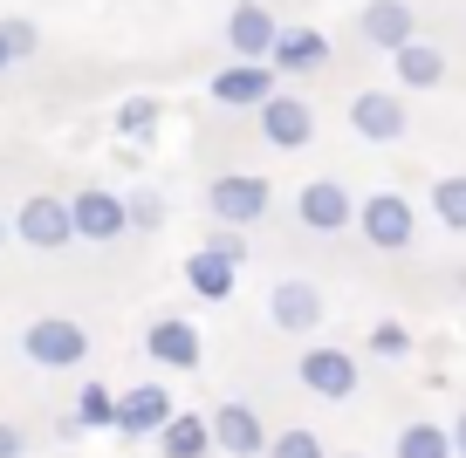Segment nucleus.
<instances>
[{"mask_svg": "<svg viewBox=\"0 0 466 458\" xmlns=\"http://www.w3.org/2000/svg\"><path fill=\"white\" fill-rule=\"evenodd\" d=\"M268 205H275V185H268L261 172H219L213 185H206V213L219 219V226H261Z\"/></svg>", "mask_w": 466, "mask_h": 458, "instance_id": "1", "label": "nucleus"}, {"mask_svg": "<svg viewBox=\"0 0 466 458\" xmlns=\"http://www.w3.org/2000/svg\"><path fill=\"white\" fill-rule=\"evenodd\" d=\"M21 356L42 363V370H83L89 363V329L69 315H42L21 329Z\"/></svg>", "mask_w": 466, "mask_h": 458, "instance_id": "2", "label": "nucleus"}, {"mask_svg": "<svg viewBox=\"0 0 466 458\" xmlns=\"http://www.w3.org/2000/svg\"><path fill=\"white\" fill-rule=\"evenodd\" d=\"M350 226H364V240L378 246V254H405L411 233H419V213H411L405 192H370L364 205H357V219Z\"/></svg>", "mask_w": 466, "mask_h": 458, "instance_id": "3", "label": "nucleus"}, {"mask_svg": "<svg viewBox=\"0 0 466 458\" xmlns=\"http://www.w3.org/2000/svg\"><path fill=\"white\" fill-rule=\"evenodd\" d=\"M295 376H302V390H309V397H322V403H343V397H357V383H364L357 356H350V349H336V343H316V349H302Z\"/></svg>", "mask_w": 466, "mask_h": 458, "instance_id": "4", "label": "nucleus"}, {"mask_svg": "<svg viewBox=\"0 0 466 458\" xmlns=\"http://www.w3.org/2000/svg\"><path fill=\"white\" fill-rule=\"evenodd\" d=\"M7 233H15L21 246H35V254H62V246L76 240L69 233V199H48V192L21 199V213L7 219Z\"/></svg>", "mask_w": 466, "mask_h": 458, "instance_id": "5", "label": "nucleus"}, {"mask_svg": "<svg viewBox=\"0 0 466 458\" xmlns=\"http://www.w3.org/2000/svg\"><path fill=\"white\" fill-rule=\"evenodd\" d=\"M69 233H76V240H89V246L124 240V233H131L124 199H116V192H103V185H83V192L69 199Z\"/></svg>", "mask_w": 466, "mask_h": 458, "instance_id": "6", "label": "nucleus"}, {"mask_svg": "<svg viewBox=\"0 0 466 458\" xmlns=\"http://www.w3.org/2000/svg\"><path fill=\"white\" fill-rule=\"evenodd\" d=\"M405 124H411V110L391 96V89H357V96H350V130L364 144H398Z\"/></svg>", "mask_w": 466, "mask_h": 458, "instance_id": "7", "label": "nucleus"}, {"mask_svg": "<svg viewBox=\"0 0 466 458\" xmlns=\"http://www.w3.org/2000/svg\"><path fill=\"white\" fill-rule=\"evenodd\" d=\"M206 431H213V452H227V458H261L268 452V424H261L254 403H219L206 417Z\"/></svg>", "mask_w": 466, "mask_h": 458, "instance_id": "8", "label": "nucleus"}, {"mask_svg": "<svg viewBox=\"0 0 466 458\" xmlns=\"http://www.w3.org/2000/svg\"><path fill=\"white\" fill-rule=\"evenodd\" d=\"M254 116H261V137L275 144V151H302V144L316 137V110H309V96H289V89H275Z\"/></svg>", "mask_w": 466, "mask_h": 458, "instance_id": "9", "label": "nucleus"}, {"mask_svg": "<svg viewBox=\"0 0 466 458\" xmlns=\"http://www.w3.org/2000/svg\"><path fill=\"white\" fill-rule=\"evenodd\" d=\"M295 219H302L309 233H343L350 219H357V199H350V185H336V178H309V185L295 192Z\"/></svg>", "mask_w": 466, "mask_h": 458, "instance_id": "10", "label": "nucleus"}, {"mask_svg": "<svg viewBox=\"0 0 466 458\" xmlns=\"http://www.w3.org/2000/svg\"><path fill=\"white\" fill-rule=\"evenodd\" d=\"M268 322L281 335H316L322 329V287L316 281H275L268 294Z\"/></svg>", "mask_w": 466, "mask_h": 458, "instance_id": "11", "label": "nucleus"}, {"mask_svg": "<svg viewBox=\"0 0 466 458\" xmlns=\"http://www.w3.org/2000/svg\"><path fill=\"white\" fill-rule=\"evenodd\" d=\"M145 356L158 363V370H199V363H206V343H199V329H192V322L158 315V322L145 329Z\"/></svg>", "mask_w": 466, "mask_h": 458, "instance_id": "12", "label": "nucleus"}, {"mask_svg": "<svg viewBox=\"0 0 466 458\" xmlns=\"http://www.w3.org/2000/svg\"><path fill=\"white\" fill-rule=\"evenodd\" d=\"M165 417H172V397H165V383H137V390H124V397H116L110 431H116V438H158Z\"/></svg>", "mask_w": 466, "mask_h": 458, "instance_id": "13", "label": "nucleus"}, {"mask_svg": "<svg viewBox=\"0 0 466 458\" xmlns=\"http://www.w3.org/2000/svg\"><path fill=\"white\" fill-rule=\"evenodd\" d=\"M275 35H281V21L268 15L261 0H240V7L227 15V48H233V62H268Z\"/></svg>", "mask_w": 466, "mask_h": 458, "instance_id": "14", "label": "nucleus"}, {"mask_svg": "<svg viewBox=\"0 0 466 458\" xmlns=\"http://www.w3.org/2000/svg\"><path fill=\"white\" fill-rule=\"evenodd\" d=\"M357 35H364V48L398 55V48L419 35V15H411V0H370L364 15H357Z\"/></svg>", "mask_w": 466, "mask_h": 458, "instance_id": "15", "label": "nucleus"}, {"mask_svg": "<svg viewBox=\"0 0 466 458\" xmlns=\"http://www.w3.org/2000/svg\"><path fill=\"white\" fill-rule=\"evenodd\" d=\"M268 96H275V69L268 62H227L213 75V103H227V110H261Z\"/></svg>", "mask_w": 466, "mask_h": 458, "instance_id": "16", "label": "nucleus"}, {"mask_svg": "<svg viewBox=\"0 0 466 458\" xmlns=\"http://www.w3.org/2000/svg\"><path fill=\"white\" fill-rule=\"evenodd\" d=\"M329 62V35L322 28H281L275 48H268V69L275 75H316Z\"/></svg>", "mask_w": 466, "mask_h": 458, "instance_id": "17", "label": "nucleus"}, {"mask_svg": "<svg viewBox=\"0 0 466 458\" xmlns=\"http://www.w3.org/2000/svg\"><path fill=\"white\" fill-rule=\"evenodd\" d=\"M391 69H398L405 89H439V83H446V48L425 42V35H411V42L391 55Z\"/></svg>", "mask_w": 466, "mask_h": 458, "instance_id": "18", "label": "nucleus"}, {"mask_svg": "<svg viewBox=\"0 0 466 458\" xmlns=\"http://www.w3.org/2000/svg\"><path fill=\"white\" fill-rule=\"evenodd\" d=\"M158 452H165V458H206V452H213L206 417H199V411H172V417L158 424Z\"/></svg>", "mask_w": 466, "mask_h": 458, "instance_id": "19", "label": "nucleus"}, {"mask_svg": "<svg viewBox=\"0 0 466 458\" xmlns=\"http://www.w3.org/2000/svg\"><path fill=\"white\" fill-rule=\"evenodd\" d=\"M186 287H192L199 301H227L233 287H240V267H227L219 254H206V246H199V254L186 260Z\"/></svg>", "mask_w": 466, "mask_h": 458, "instance_id": "20", "label": "nucleus"}, {"mask_svg": "<svg viewBox=\"0 0 466 458\" xmlns=\"http://www.w3.org/2000/svg\"><path fill=\"white\" fill-rule=\"evenodd\" d=\"M391 452H398V458H452V438H446V424H425V417H419V424L398 431Z\"/></svg>", "mask_w": 466, "mask_h": 458, "instance_id": "21", "label": "nucleus"}, {"mask_svg": "<svg viewBox=\"0 0 466 458\" xmlns=\"http://www.w3.org/2000/svg\"><path fill=\"white\" fill-rule=\"evenodd\" d=\"M432 213H439L446 233H466V172H446L432 185Z\"/></svg>", "mask_w": 466, "mask_h": 458, "instance_id": "22", "label": "nucleus"}, {"mask_svg": "<svg viewBox=\"0 0 466 458\" xmlns=\"http://www.w3.org/2000/svg\"><path fill=\"white\" fill-rule=\"evenodd\" d=\"M110 417H116V390L83 383V397H76V424H83V431H110Z\"/></svg>", "mask_w": 466, "mask_h": 458, "instance_id": "23", "label": "nucleus"}, {"mask_svg": "<svg viewBox=\"0 0 466 458\" xmlns=\"http://www.w3.org/2000/svg\"><path fill=\"white\" fill-rule=\"evenodd\" d=\"M261 458H329V452H322V438H316L309 424H289V431H275V438H268Z\"/></svg>", "mask_w": 466, "mask_h": 458, "instance_id": "24", "label": "nucleus"}, {"mask_svg": "<svg viewBox=\"0 0 466 458\" xmlns=\"http://www.w3.org/2000/svg\"><path fill=\"white\" fill-rule=\"evenodd\" d=\"M124 219H131V233H158L165 226V199L158 192H131V199H124Z\"/></svg>", "mask_w": 466, "mask_h": 458, "instance_id": "25", "label": "nucleus"}, {"mask_svg": "<svg viewBox=\"0 0 466 458\" xmlns=\"http://www.w3.org/2000/svg\"><path fill=\"white\" fill-rule=\"evenodd\" d=\"M116 130H124V137H151V130H158V103L131 96L124 110H116Z\"/></svg>", "mask_w": 466, "mask_h": 458, "instance_id": "26", "label": "nucleus"}, {"mask_svg": "<svg viewBox=\"0 0 466 458\" xmlns=\"http://www.w3.org/2000/svg\"><path fill=\"white\" fill-rule=\"evenodd\" d=\"M370 349H378V356H411V329L405 322H378V329H370Z\"/></svg>", "mask_w": 466, "mask_h": 458, "instance_id": "27", "label": "nucleus"}, {"mask_svg": "<svg viewBox=\"0 0 466 458\" xmlns=\"http://www.w3.org/2000/svg\"><path fill=\"white\" fill-rule=\"evenodd\" d=\"M206 254H219V260H227V267H248V240H240V233H233V226H213V240H206Z\"/></svg>", "mask_w": 466, "mask_h": 458, "instance_id": "28", "label": "nucleus"}, {"mask_svg": "<svg viewBox=\"0 0 466 458\" xmlns=\"http://www.w3.org/2000/svg\"><path fill=\"white\" fill-rule=\"evenodd\" d=\"M0 42H7V55H35V21H0Z\"/></svg>", "mask_w": 466, "mask_h": 458, "instance_id": "29", "label": "nucleus"}, {"mask_svg": "<svg viewBox=\"0 0 466 458\" xmlns=\"http://www.w3.org/2000/svg\"><path fill=\"white\" fill-rule=\"evenodd\" d=\"M0 458H28V431L21 424H0Z\"/></svg>", "mask_w": 466, "mask_h": 458, "instance_id": "30", "label": "nucleus"}, {"mask_svg": "<svg viewBox=\"0 0 466 458\" xmlns=\"http://www.w3.org/2000/svg\"><path fill=\"white\" fill-rule=\"evenodd\" d=\"M446 438H452V458H466V411L452 417V431H446Z\"/></svg>", "mask_w": 466, "mask_h": 458, "instance_id": "31", "label": "nucleus"}, {"mask_svg": "<svg viewBox=\"0 0 466 458\" xmlns=\"http://www.w3.org/2000/svg\"><path fill=\"white\" fill-rule=\"evenodd\" d=\"M7 62H15V55H7V42H0V69H7Z\"/></svg>", "mask_w": 466, "mask_h": 458, "instance_id": "32", "label": "nucleus"}, {"mask_svg": "<svg viewBox=\"0 0 466 458\" xmlns=\"http://www.w3.org/2000/svg\"><path fill=\"white\" fill-rule=\"evenodd\" d=\"M0 246H7V213H0Z\"/></svg>", "mask_w": 466, "mask_h": 458, "instance_id": "33", "label": "nucleus"}, {"mask_svg": "<svg viewBox=\"0 0 466 458\" xmlns=\"http://www.w3.org/2000/svg\"><path fill=\"white\" fill-rule=\"evenodd\" d=\"M350 458H357V452H350Z\"/></svg>", "mask_w": 466, "mask_h": 458, "instance_id": "34", "label": "nucleus"}]
</instances>
